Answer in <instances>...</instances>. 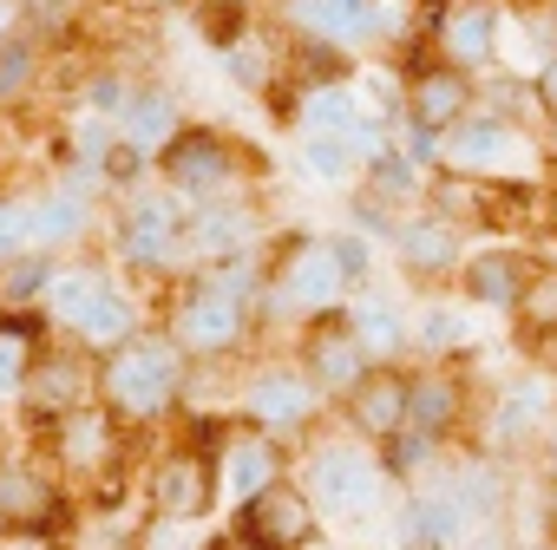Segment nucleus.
<instances>
[{
	"label": "nucleus",
	"mask_w": 557,
	"mask_h": 550,
	"mask_svg": "<svg viewBox=\"0 0 557 550\" xmlns=\"http://www.w3.org/2000/svg\"><path fill=\"white\" fill-rule=\"evenodd\" d=\"M531 275H537V255H524V249H479V255H466L459 262V289H466V302L472 309H518V296L531 289Z\"/></svg>",
	"instance_id": "21"
},
{
	"label": "nucleus",
	"mask_w": 557,
	"mask_h": 550,
	"mask_svg": "<svg viewBox=\"0 0 557 550\" xmlns=\"http://www.w3.org/2000/svg\"><path fill=\"white\" fill-rule=\"evenodd\" d=\"M34 255V236H27V197H0V268Z\"/></svg>",
	"instance_id": "35"
},
{
	"label": "nucleus",
	"mask_w": 557,
	"mask_h": 550,
	"mask_svg": "<svg viewBox=\"0 0 557 550\" xmlns=\"http://www.w3.org/2000/svg\"><path fill=\"white\" fill-rule=\"evenodd\" d=\"M151 511L171 530H190L197 517L216 511V459L203 446H177L151 465Z\"/></svg>",
	"instance_id": "11"
},
{
	"label": "nucleus",
	"mask_w": 557,
	"mask_h": 550,
	"mask_svg": "<svg viewBox=\"0 0 557 550\" xmlns=\"http://www.w3.org/2000/svg\"><path fill=\"white\" fill-rule=\"evenodd\" d=\"M92 393H99V367L86 361V348H73V341L66 348H40L34 367H27V387H21V413L47 433L66 413L92 407Z\"/></svg>",
	"instance_id": "8"
},
{
	"label": "nucleus",
	"mask_w": 557,
	"mask_h": 550,
	"mask_svg": "<svg viewBox=\"0 0 557 550\" xmlns=\"http://www.w3.org/2000/svg\"><path fill=\"white\" fill-rule=\"evenodd\" d=\"M275 478H289V472H283V446L262 439V433H249V426L236 420V426H230V439L216 446V498L249 504V498H256V491H269Z\"/></svg>",
	"instance_id": "18"
},
{
	"label": "nucleus",
	"mask_w": 557,
	"mask_h": 550,
	"mask_svg": "<svg viewBox=\"0 0 557 550\" xmlns=\"http://www.w3.org/2000/svg\"><path fill=\"white\" fill-rule=\"evenodd\" d=\"M550 229H557V197H550Z\"/></svg>",
	"instance_id": "42"
},
{
	"label": "nucleus",
	"mask_w": 557,
	"mask_h": 550,
	"mask_svg": "<svg viewBox=\"0 0 557 550\" xmlns=\"http://www.w3.org/2000/svg\"><path fill=\"white\" fill-rule=\"evenodd\" d=\"M544 459H550V472H557V433H550V446H544Z\"/></svg>",
	"instance_id": "41"
},
{
	"label": "nucleus",
	"mask_w": 557,
	"mask_h": 550,
	"mask_svg": "<svg viewBox=\"0 0 557 550\" xmlns=\"http://www.w3.org/2000/svg\"><path fill=\"white\" fill-rule=\"evenodd\" d=\"M459 229L446 223V216H407V223H394V255H400V268L407 275H426V283H433V275H446V268H459Z\"/></svg>",
	"instance_id": "23"
},
{
	"label": "nucleus",
	"mask_w": 557,
	"mask_h": 550,
	"mask_svg": "<svg viewBox=\"0 0 557 550\" xmlns=\"http://www.w3.org/2000/svg\"><path fill=\"white\" fill-rule=\"evenodd\" d=\"M466 537V517L446 491H413L400 504V543L407 550H453Z\"/></svg>",
	"instance_id": "28"
},
{
	"label": "nucleus",
	"mask_w": 557,
	"mask_h": 550,
	"mask_svg": "<svg viewBox=\"0 0 557 550\" xmlns=\"http://www.w3.org/2000/svg\"><path fill=\"white\" fill-rule=\"evenodd\" d=\"M511 322H518L524 348H531V341H557V268H550V262H537V275H531V289L518 296Z\"/></svg>",
	"instance_id": "32"
},
{
	"label": "nucleus",
	"mask_w": 557,
	"mask_h": 550,
	"mask_svg": "<svg viewBox=\"0 0 557 550\" xmlns=\"http://www.w3.org/2000/svg\"><path fill=\"white\" fill-rule=\"evenodd\" d=\"M550 400H557V387L550 380H511L498 400H492V439H505V446H518V439H531L537 433V420L550 413Z\"/></svg>",
	"instance_id": "29"
},
{
	"label": "nucleus",
	"mask_w": 557,
	"mask_h": 550,
	"mask_svg": "<svg viewBox=\"0 0 557 550\" xmlns=\"http://www.w3.org/2000/svg\"><path fill=\"white\" fill-rule=\"evenodd\" d=\"M8 550H66V543H53V537H14Z\"/></svg>",
	"instance_id": "40"
},
{
	"label": "nucleus",
	"mask_w": 557,
	"mask_h": 550,
	"mask_svg": "<svg viewBox=\"0 0 557 550\" xmlns=\"http://www.w3.org/2000/svg\"><path fill=\"white\" fill-rule=\"evenodd\" d=\"M342 296H348V275L335 268L329 242L309 236V242H296L289 255H275V268H262L256 309H262V315H302V322H315V315H335Z\"/></svg>",
	"instance_id": "3"
},
{
	"label": "nucleus",
	"mask_w": 557,
	"mask_h": 550,
	"mask_svg": "<svg viewBox=\"0 0 557 550\" xmlns=\"http://www.w3.org/2000/svg\"><path fill=\"white\" fill-rule=\"evenodd\" d=\"M498 34H505V14H498V0H440L433 8V47L446 66L472 73L498 53Z\"/></svg>",
	"instance_id": "16"
},
{
	"label": "nucleus",
	"mask_w": 557,
	"mask_h": 550,
	"mask_svg": "<svg viewBox=\"0 0 557 550\" xmlns=\"http://www.w3.org/2000/svg\"><path fill=\"white\" fill-rule=\"evenodd\" d=\"M296 485L309 491L315 517H368L374 498H381V485H387V472H381L374 446H361L355 433H342V439H315L309 446V465H302Z\"/></svg>",
	"instance_id": "2"
},
{
	"label": "nucleus",
	"mask_w": 557,
	"mask_h": 550,
	"mask_svg": "<svg viewBox=\"0 0 557 550\" xmlns=\"http://www.w3.org/2000/svg\"><path fill=\"white\" fill-rule=\"evenodd\" d=\"M322 242H329L335 268L348 275V289H355V283H368V275H374V249H368V236H348V229H342V236H322Z\"/></svg>",
	"instance_id": "36"
},
{
	"label": "nucleus",
	"mask_w": 557,
	"mask_h": 550,
	"mask_svg": "<svg viewBox=\"0 0 557 550\" xmlns=\"http://www.w3.org/2000/svg\"><path fill=\"white\" fill-rule=\"evenodd\" d=\"M184 380H190V361L171 348L164 328H145V335H132L125 348H112L99 361V393L92 400L132 433V426H151V420L177 413Z\"/></svg>",
	"instance_id": "1"
},
{
	"label": "nucleus",
	"mask_w": 557,
	"mask_h": 550,
	"mask_svg": "<svg viewBox=\"0 0 557 550\" xmlns=\"http://www.w3.org/2000/svg\"><path fill=\"white\" fill-rule=\"evenodd\" d=\"M315 504H309V491L296 485V478H275L269 491H256L249 504H236V524H230V537L243 543V550H309L315 543Z\"/></svg>",
	"instance_id": "9"
},
{
	"label": "nucleus",
	"mask_w": 557,
	"mask_h": 550,
	"mask_svg": "<svg viewBox=\"0 0 557 550\" xmlns=\"http://www.w3.org/2000/svg\"><path fill=\"white\" fill-rule=\"evenodd\" d=\"M47 446H53V459H60V472H66V478H99V485H106V472L119 465L125 426L92 400V407L66 413L60 426H47Z\"/></svg>",
	"instance_id": "15"
},
{
	"label": "nucleus",
	"mask_w": 557,
	"mask_h": 550,
	"mask_svg": "<svg viewBox=\"0 0 557 550\" xmlns=\"http://www.w3.org/2000/svg\"><path fill=\"white\" fill-rule=\"evenodd\" d=\"M361 125H368V118H361V99H355L348 79L309 86V99H302V132H315V138H348V145H355Z\"/></svg>",
	"instance_id": "30"
},
{
	"label": "nucleus",
	"mask_w": 557,
	"mask_h": 550,
	"mask_svg": "<svg viewBox=\"0 0 557 550\" xmlns=\"http://www.w3.org/2000/svg\"><path fill=\"white\" fill-rule=\"evenodd\" d=\"M119 255L132 268H171V262H184V203L177 197H138L119 216Z\"/></svg>",
	"instance_id": "17"
},
{
	"label": "nucleus",
	"mask_w": 557,
	"mask_h": 550,
	"mask_svg": "<svg viewBox=\"0 0 557 550\" xmlns=\"http://www.w3.org/2000/svg\"><path fill=\"white\" fill-rule=\"evenodd\" d=\"M138 550H184V543H177V530H171V524H151Z\"/></svg>",
	"instance_id": "38"
},
{
	"label": "nucleus",
	"mask_w": 557,
	"mask_h": 550,
	"mask_svg": "<svg viewBox=\"0 0 557 550\" xmlns=\"http://www.w3.org/2000/svg\"><path fill=\"white\" fill-rule=\"evenodd\" d=\"M177 132H184V125H177V99H171L164 86H138L132 105L119 112V145H132L138 158H158Z\"/></svg>",
	"instance_id": "24"
},
{
	"label": "nucleus",
	"mask_w": 557,
	"mask_h": 550,
	"mask_svg": "<svg viewBox=\"0 0 557 550\" xmlns=\"http://www.w3.org/2000/svg\"><path fill=\"white\" fill-rule=\"evenodd\" d=\"M40 315H0V407L8 400H21V387H27V367H34V354H40Z\"/></svg>",
	"instance_id": "31"
},
{
	"label": "nucleus",
	"mask_w": 557,
	"mask_h": 550,
	"mask_svg": "<svg viewBox=\"0 0 557 550\" xmlns=\"http://www.w3.org/2000/svg\"><path fill=\"white\" fill-rule=\"evenodd\" d=\"M73 348H86V354H112V348H125L132 335H145L138 328V302L112 283V275H99V289H92V302L73 315Z\"/></svg>",
	"instance_id": "22"
},
{
	"label": "nucleus",
	"mask_w": 557,
	"mask_h": 550,
	"mask_svg": "<svg viewBox=\"0 0 557 550\" xmlns=\"http://www.w3.org/2000/svg\"><path fill=\"white\" fill-rule=\"evenodd\" d=\"M14 21H21V8H14V0H0V47L14 40Z\"/></svg>",
	"instance_id": "39"
},
{
	"label": "nucleus",
	"mask_w": 557,
	"mask_h": 550,
	"mask_svg": "<svg viewBox=\"0 0 557 550\" xmlns=\"http://www.w3.org/2000/svg\"><path fill=\"white\" fill-rule=\"evenodd\" d=\"M86 223H92V210H86L79 190H40V197H27V236H34V255H47V262H53V249L79 242Z\"/></svg>",
	"instance_id": "25"
},
{
	"label": "nucleus",
	"mask_w": 557,
	"mask_h": 550,
	"mask_svg": "<svg viewBox=\"0 0 557 550\" xmlns=\"http://www.w3.org/2000/svg\"><path fill=\"white\" fill-rule=\"evenodd\" d=\"M315 413H322V393L302 380V367H256L243 380V426L275 439V446L302 426H315Z\"/></svg>",
	"instance_id": "10"
},
{
	"label": "nucleus",
	"mask_w": 557,
	"mask_h": 550,
	"mask_svg": "<svg viewBox=\"0 0 557 550\" xmlns=\"http://www.w3.org/2000/svg\"><path fill=\"white\" fill-rule=\"evenodd\" d=\"M407 393H413V374L407 367H368L348 400H342V420L361 446H387L407 433Z\"/></svg>",
	"instance_id": "14"
},
{
	"label": "nucleus",
	"mask_w": 557,
	"mask_h": 550,
	"mask_svg": "<svg viewBox=\"0 0 557 550\" xmlns=\"http://www.w3.org/2000/svg\"><path fill=\"white\" fill-rule=\"evenodd\" d=\"M302 380L322 393V400H348V387L368 374V354H361V341H355V328H348V315L335 309V315H315L309 328H302Z\"/></svg>",
	"instance_id": "12"
},
{
	"label": "nucleus",
	"mask_w": 557,
	"mask_h": 550,
	"mask_svg": "<svg viewBox=\"0 0 557 550\" xmlns=\"http://www.w3.org/2000/svg\"><path fill=\"white\" fill-rule=\"evenodd\" d=\"M73 530V498L66 485L47 472V465H27V459H0V537H53Z\"/></svg>",
	"instance_id": "6"
},
{
	"label": "nucleus",
	"mask_w": 557,
	"mask_h": 550,
	"mask_svg": "<svg viewBox=\"0 0 557 550\" xmlns=\"http://www.w3.org/2000/svg\"><path fill=\"white\" fill-rule=\"evenodd\" d=\"M472 413V387L459 367H420L413 374V393H407V433H420L426 446L453 439Z\"/></svg>",
	"instance_id": "19"
},
{
	"label": "nucleus",
	"mask_w": 557,
	"mask_h": 550,
	"mask_svg": "<svg viewBox=\"0 0 557 550\" xmlns=\"http://www.w3.org/2000/svg\"><path fill=\"white\" fill-rule=\"evenodd\" d=\"M302 164H309L322 184H342L361 158H355V145H348V138H315V132H309V138H302Z\"/></svg>",
	"instance_id": "34"
},
{
	"label": "nucleus",
	"mask_w": 557,
	"mask_h": 550,
	"mask_svg": "<svg viewBox=\"0 0 557 550\" xmlns=\"http://www.w3.org/2000/svg\"><path fill=\"white\" fill-rule=\"evenodd\" d=\"M440 164L453 177H479V184H531L524 164H531V138L505 118V112H479L466 125H453L440 138Z\"/></svg>",
	"instance_id": "4"
},
{
	"label": "nucleus",
	"mask_w": 557,
	"mask_h": 550,
	"mask_svg": "<svg viewBox=\"0 0 557 550\" xmlns=\"http://www.w3.org/2000/svg\"><path fill=\"white\" fill-rule=\"evenodd\" d=\"M34 79H40V47L34 40H8V47H0V105L27 99Z\"/></svg>",
	"instance_id": "33"
},
{
	"label": "nucleus",
	"mask_w": 557,
	"mask_h": 550,
	"mask_svg": "<svg viewBox=\"0 0 557 550\" xmlns=\"http://www.w3.org/2000/svg\"><path fill=\"white\" fill-rule=\"evenodd\" d=\"M531 92H537V112H550L557 118V53L537 66V79H531Z\"/></svg>",
	"instance_id": "37"
},
{
	"label": "nucleus",
	"mask_w": 557,
	"mask_h": 550,
	"mask_svg": "<svg viewBox=\"0 0 557 550\" xmlns=\"http://www.w3.org/2000/svg\"><path fill=\"white\" fill-rule=\"evenodd\" d=\"M171 348L184 354V361H216V354H236L243 348V335H249V302H236V296H223L216 283H197L177 296V309H171Z\"/></svg>",
	"instance_id": "5"
},
{
	"label": "nucleus",
	"mask_w": 557,
	"mask_h": 550,
	"mask_svg": "<svg viewBox=\"0 0 557 550\" xmlns=\"http://www.w3.org/2000/svg\"><path fill=\"white\" fill-rule=\"evenodd\" d=\"M472 341H479V335H472L466 309H446V302H433V309H420V315L407 322V354H420L426 367H453Z\"/></svg>",
	"instance_id": "27"
},
{
	"label": "nucleus",
	"mask_w": 557,
	"mask_h": 550,
	"mask_svg": "<svg viewBox=\"0 0 557 550\" xmlns=\"http://www.w3.org/2000/svg\"><path fill=\"white\" fill-rule=\"evenodd\" d=\"M472 99H479L472 73H459L446 60H426V66H407V105H400V118L420 125V132H433V138H446L453 125L472 118Z\"/></svg>",
	"instance_id": "13"
},
{
	"label": "nucleus",
	"mask_w": 557,
	"mask_h": 550,
	"mask_svg": "<svg viewBox=\"0 0 557 550\" xmlns=\"http://www.w3.org/2000/svg\"><path fill=\"white\" fill-rule=\"evenodd\" d=\"M374 8L381 0H289V21L309 47H329V53H355L361 40H374Z\"/></svg>",
	"instance_id": "20"
},
{
	"label": "nucleus",
	"mask_w": 557,
	"mask_h": 550,
	"mask_svg": "<svg viewBox=\"0 0 557 550\" xmlns=\"http://www.w3.org/2000/svg\"><path fill=\"white\" fill-rule=\"evenodd\" d=\"M151 171H158L177 197H216L223 184H236V177L249 171V158H243L236 138H223V132H210V125H184V132L151 158Z\"/></svg>",
	"instance_id": "7"
},
{
	"label": "nucleus",
	"mask_w": 557,
	"mask_h": 550,
	"mask_svg": "<svg viewBox=\"0 0 557 550\" xmlns=\"http://www.w3.org/2000/svg\"><path fill=\"white\" fill-rule=\"evenodd\" d=\"M342 315H348V328H355V341H361L368 367H400V361H407V315H400L394 302L361 296V302H355V309H342Z\"/></svg>",
	"instance_id": "26"
}]
</instances>
